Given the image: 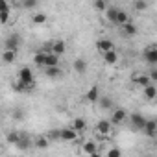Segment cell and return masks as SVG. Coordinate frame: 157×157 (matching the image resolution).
I'll return each mask as SVG.
<instances>
[{
  "instance_id": "1",
  "label": "cell",
  "mask_w": 157,
  "mask_h": 157,
  "mask_svg": "<svg viewBox=\"0 0 157 157\" xmlns=\"http://www.w3.org/2000/svg\"><path fill=\"white\" fill-rule=\"evenodd\" d=\"M19 82L26 87V89H32L33 85V70L30 67H22L19 70Z\"/></svg>"
},
{
  "instance_id": "2",
  "label": "cell",
  "mask_w": 157,
  "mask_h": 157,
  "mask_svg": "<svg viewBox=\"0 0 157 157\" xmlns=\"http://www.w3.org/2000/svg\"><path fill=\"white\" fill-rule=\"evenodd\" d=\"M113 122L111 120H98V124H96V133L102 137V139H109L111 137V133H113Z\"/></svg>"
},
{
  "instance_id": "3",
  "label": "cell",
  "mask_w": 157,
  "mask_h": 157,
  "mask_svg": "<svg viewBox=\"0 0 157 157\" xmlns=\"http://www.w3.org/2000/svg\"><path fill=\"white\" fill-rule=\"evenodd\" d=\"M78 133H80V131H76L72 126L70 128H63L59 131V139L61 140H67V142H74V140H78Z\"/></svg>"
},
{
  "instance_id": "4",
  "label": "cell",
  "mask_w": 157,
  "mask_h": 157,
  "mask_svg": "<svg viewBox=\"0 0 157 157\" xmlns=\"http://www.w3.org/2000/svg\"><path fill=\"white\" fill-rule=\"evenodd\" d=\"M131 82H133V83H137V85H140L142 89H144L146 85L153 83V82H151V78H150V74H142V72L133 74V76H131Z\"/></svg>"
},
{
  "instance_id": "5",
  "label": "cell",
  "mask_w": 157,
  "mask_h": 157,
  "mask_svg": "<svg viewBox=\"0 0 157 157\" xmlns=\"http://www.w3.org/2000/svg\"><path fill=\"white\" fill-rule=\"evenodd\" d=\"M129 120H131V128H133V129L142 131V128H144V124H146V118H144L140 113H133V115L129 117Z\"/></svg>"
},
{
  "instance_id": "6",
  "label": "cell",
  "mask_w": 157,
  "mask_h": 157,
  "mask_svg": "<svg viewBox=\"0 0 157 157\" xmlns=\"http://www.w3.org/2000/svg\"><path fill=\"white\" fill-rule=\"evenodd\" d=\"M96 50H98L100 54H105V52H109V50H115V44H113V41H109V39H98V41H96Z\"/></svg>"
},
{
  "instance_id": "7",
  "label": "cell",
  "mask_w": 157,
  "mask_h": 157,
  "mask_svg": "<svg viewBox=\"0 0 157 157\" xmlns=\"http://www.w3.org/2000/svg\"><path fill=\"white\" fill-rule=\"evenodd\" d=\"M142 131H144V135H146V137L153 139V137L157 135V120H146V124H144Z\"/></svg>"
},
{
  "instance_id": "8",
  "label": "cell",
  "mask_w": 157,
  "mask_h": 157,
  "mask_svg": "<svg viewBox=\"0 0 157 157\" xmlns=\"http://www.w3.org/2000/svg\"><path fill=\"white\" fill-rule=\"evenodd\" d=\"M144 61L150 65H157V46H150L144 50Z\"/></svg>"
},
{
  "instance_id": "9",
  "label": "cell",
  "mask_w": 157,
  "mask_h": 157,
  "mask_svg": "<svg viewBox=\"0 0 157 157\" xmlns=\"http://www.w3.org/2000/svg\"><path fill=\"white\" fill-rule=\"evenodd\" d=\"M102 57H104V63H105V65H109V67H111V65H117V63H118V59H120L117 50H109V52L102 54Z\"/></svg>"
},
{
  "instance_id": "10",
  "label": "cell",
  "mask_w": 157,
  "mask_h": 157,
  "mask_svg": "<svg viewBox=\"0 0 157 157\" xmlns=\"http://www.w3.org/2000/svg\"><path fill=\"white\" fill-rule=\"evenodd\" d=\"M118 13H120V8H117V6H109V8L105 10V19H107L111 24H117Z\"/></svg>"
},
{
  "instance_id": "11",
  "label": "cell",
  "mask_w": 157,
  "mask_h": 157,
  "mask_svg": "<svg viewBox=\"0 0 157 157\" xmlns=\"http://www.w3.org/2000/svg\"><path fill=\"white\" fill-rule=\"evenodd\" d=\"M50 50H52L54 54H57V56H63V54L67 52V43H65L63 39H57V41H54V43H52Z\"/></svg>"
},
{
  "instance_id": "12",
  "label": "cell",
  "mask_w": 157,
  "mask_h": 157,
  "mask_svg": "<svg viewBox=\"0 0 157 157\" xmlns=\"http://www.w3.org/2000/svg\"><path fill=\"white\" fill-rule=\"evenodd\" d=\"M85 100L91 102V104H94V102L100 100V89H98V85H93V87L85 93Z\"/></svg>"
},
{
  "instance_id": "13",
  "label": "cell",
  "mask_w": 157,
  "mask_h": 157,
  "mask_svg": "<svg viewBox=\"0 0 157 157\" xmlns=\"http://www.w3.org/2000/svg\"><path fill=\"white\" fill-rule=\"evenodd\" d=\"M17 52H19V50L6 48V50H4V54H2V61H4L6 65H11V63H15V59H17Z\"/></svg>"
},
{
  "instance_id": "14",
  "label": "cell",
  "mask_w": 157,
  "mask_h": 157,
  "mask_svg": "<svg viewBox=\"0 0 157 157\" xmlns=\"http://www.w3.org/2000/svg\"><path fill=\"white\" fill-rule=\"evenodd\" d=\"M59 57L57 54H54L52 50L46 52V61H44V67H59Z\"/></svg>"
},
{
  "instance_id": "15",
  "label": "cell",
  "mask_w": 157,
  "mask_h": 157,
  "mask_svg": "<svg viewBox=\"0 0 157 157\" xmlns=\"http://www.w3.org/2000/svg\"><path fill=\"white\" fill-rule=\"evenodd\" d=\"M126 117H128V111L126 109H115V113H113V117H111V122L113 124H120V122H124L126 120Z\"/></svg>"
},
{
  "instance_id": "16",
  "label": "cell",
  "mask_w": 157,
  "mask_h": 157,
  "mask_svg": "<svg viewBox=\"0 0 157 157\" xmlns=\"http://www.w3.org/2000/svg\"><path fill=\"white\" fill-rule=\"evenodd\" d=\"M144 98L146 100H155L157 98V87L153 83H150V85L144 87Z\"/></svg>"
},
{
  "instance_id": "17",
  "label": "cell",
  "mask_w": 157,
  "mask_h": 157,
  "mask_svg": "<svg viewBox=\"0 0 157 157\" xmlns=\"http://www.w3.org/2000/svg\"><path fill=\"white\" fill-rule=\"evenodd\" d=\"M19 44H21V39H19V35H10V37L6 39V48L19 50Z\"/></svg>"
},
{
  "instance_id": "18",
  "label": "cell",
  "mask_w": 157,
  "mask_h": 157,
  "mask_svg": "<svg viewBox=\"0 0 157 157\" xmlns=\"http://www.w3.org/2000/svg\"><path fill=\"white\" fill-rule=\"evenodd\" d=\"M122 32H124V35H128V37H133V35H137V26L129 21V22H126L124 26H122Z\"/></svg>"
},
{
  "instance_id": "19",
  "label": "cell",
  "mask_w": 157,
  "mask_h": 157,
  "mask_svg": "<svg viewBox=\"0 0 157 157\" xmlns=\"http://www.w3.org/2000/svg\"><path fill=\"white\" fill-rule=\"evenodd\" d=\"M74 70H76L78 74H83V72L87 70V61H85L83 57L76 59V61H74Z\"/></svg>"
},
{
  "instance_id": "20",
  "label": "cell",
  "mask_w": 157,
  "mask_h": 157,
  "mask_svg": "<svg viewBox=\"0 0 157 157\" xmlns=\"http://www.w3.org/2000/svg\"><path fill=\"white\" fill-rule=\"evenodd\" d=\"M44 61H46V52H43V50L35 52V56H33V63H35L37 67H43V68H44Z\"/></svg>"
},
{
  "instance_id": "21",
  "label": "cell",
  "mask_w": 157,
  "mask_h": 157,
  "mask_svg": "<svg viewBox=\"0 0 157 157\" xmlns=\"http://www.w3.org/2000/svg\"><path fill=\"white\" fill-rule=\"evenodd\" d=\"M82 150H83V153H87V155H98V148H96V142H85Z\"/></svg>"
},
{
  "instance_id": "22",
  "label": "cell",
  "mask_w": 157,
  "mask_h": 157,
  "mask_svg": "<svg viewBox=\"0 0 157 157\" xmlns=\"http://www.w3.org/2000/svg\"><path fill=\"white\" fill-rule=\"evenodd\" d=\"M44 74L54 80V78H59L61 76V68L59 67H44Z\"/></svg>"
},
{
  "instance_id": "23",
  "label": "cell",
  "mask_w": 157,
  "mask_h": 157,
  "mask_svg": "<svg viewBox=\"0 0 157 157\" xmlns=\"http://www.w3.org/2000/svg\"><path fill=\"white\" fill-rule=\"evenodd\" d=\"M46 21H48V15H46V13H41V11H39V13H33V17H32V22L37 24V26L44 24Z\"/></svg>"
},
{
  "instance_id": "24",
  "label": "cell",
  "mask_w": 157,
  "mask_h": 157,
  "mask_svg": "<svg viewBox=\"0 0 157 157\" xmlns=\"http://www.w3.org/2000/svg\"><path fill=\"white\" fill-rule=\"evenodd\" d=\"M98 104H100V107H102L104 111H109V109H113V100H111L109 96H100Z\"/></svg>"
},
{
  "instance_id": "25",
  "label": "cell",
  "mask_w": 157,
  "mask_h": 157,
  "mask_svg": "<svg viewBox=\"0 0 157 157\" xmlns=\"http://www.w3.org/2000/svg\"><path fill=\"white\" fill-rule=\"evenodd\" d=\"M93 6H94V10H96V11H100V13H102V11H105L111 4H109V0H94Z\"/></svg>"
},
{
  "instance_id": "26",
  "label": "cell",
  "mask_w": 157,
  "mask_h": 157,
  "mask_svg": "<svg viewBox=\"0 0 157 157\" xmlns=\"http://www.w3.org/2000/svg\"><path fill=\"white\" fill-rule=\"evenodd\" d=\"M72 128L76 129V131H85V128H87V122H85V118H74V122H72Z\"/></svg>"
},
{
  "instance_id": "27",
  "label": "cell",
  "mask_w": 157,
  "mask_h": 157,
  "mask_svg": "<svg viewBox=\"0 0 157 157\" xmlns=\"http://www.w3.org/2000/svg\"><path fill=\"white\" fill-rule=\"evenodd\" d=\"M22 140V135L19 133V131H11V133H8V142H11V144H19Z\"/></svg>"
},
{
  "instance_id": "28",
  "label": "cell",
  "mask_w": 157,
  "mask_h": 157,
  "mask_svg": "<svg viewBox=\"0 0 157 157\" xmlns=\"http://www.w3.org/2000/svg\"><path fill=\"white\" fill-rule=\"evenodd\" d=\"M126 22H129V15H128L124 10H120V13H118V19H117V26H124Z\"/></svg>"
},
{
  "instance_id": "29",
  "label": "cell",
  "mask_w": 157,
  "mask_h": 157,
  "mask_svg": "<svg viewBox=\"0 0 157 157\" xmlns=\"http://www.w3.org/2000/svg\"><path fill=\"white\" fill-rule=\"evenodd\" d=\"M22 8L24 10H35L37 8V4H39V0H22Z\"/></svg>"
},
{
  "instance_id": "30",
  "label": "cell",
  "mask_w": 157,
  "mask_h": 157,
  "mask_svg": "<svg viewBox=\"0 0 157 157\" xmlns=\"http://www.w3.org/2000/svg\"><path fill=\"white\" fill-rule=\"evenodd\" d=\"M104 155H105V157H120L122 151H120V148H111V150H107Z\"/></svg>"
},
{
  "instance_id": "31",
  "label": "cell",
  "mask_w": 157,
  "mask_h": 157,
  "mask_svg": "<svg viewBox=\"0 0 157 157\" xmlns=\"http://www.w3.org/2000/svg\"><path fill=\"white\" fill-rule=\"evenodd\" d=\"M133 6H135L137 11H144V10L148 8V2H146V0H135V4H133Z\"/></svg>"
},
{
  "instance_id": "32",
  "label": "cell",
  "mask_w": 157,
  "mask_h": 157,
  "mask_svg": "<svg viewBox=\"0 0 157 157\" xmlns=\"http://www.w3.org/2000/svg\"><path fill=\"white\" fill-rule=\"evenodd\" d=\"M35 146L41 148V150H43V148H48V139H46V137H39V139L35 140Z\"/></svg>"
},
{
  "instance_id": "33",
  "label": "cell",
  "mask_w": 157,
  "mask_h": 157,
  "mask_svg": "<svg viewBox=\"0 0 157 157\" xmlns=\"http://www.w3.org/2000/svg\"><path fill=\"white\" fill-rule=\"evenodd\" d=\"M0 21H2V24H8V21H10V10H2Z\"/></svg>"
},
{
  "instance_id": "34",
  "label": "cell",
  "mask_w": 157,
  "mask_h": 157,
  "mask_svg": "<svg viewBox=\"0 0 157 157\" xmlns=\"http://www.w3.org/2000/svg\"><path fill=\"white\" fill-rule=\"evenodd\" d=\"M150 78H151L153 83H157V68H151V70H150Z\"/></svg>"
},
{
  "instance_id": "35",
  "label": "cell",
  "mask_w": 157,
  "mask_h": 157,
  "mask_svg": "<svg viewBox=\"0 0 157 157\" xmlns=\"http://www.w3.org/2000/svg\"><path fill=\"white\" fill-rule=\"evenodd\" d=\"M13 2H22V0H13Z\"/></svg>"
}]
</instances>
